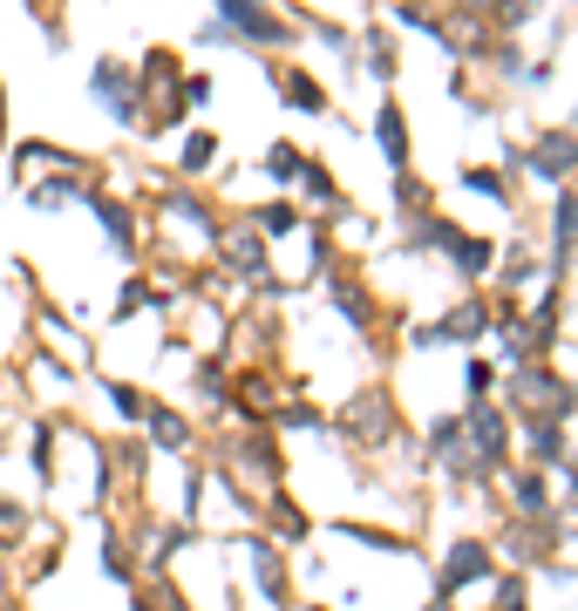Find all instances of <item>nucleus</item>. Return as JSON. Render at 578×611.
Segmentation results:
<instances>
[{
    "label": "nucleus",
    "instance_id": "1",
    "mask_svg": "<svg viewBox=\"0 0 578 611\" xmlns=\"http://www.w3.org/2000/svg\"><path fill=\"white\" fill-rule=\"evenodd\" d=\"M476 571H484V550H476V544H457V557H449V571H442V598H449V592H463Z\"/></svg>",
    "mask_w": 578,
    "mask_h": 611
},
{
    "label": "nucleus",
    "instance_id": "2",
    "mask_svg": "<svg viewBox=\"0 0 578 611\" xmlns=\"http://www.w3.org/2000/svg\"><path fill=\"white\" fill-rule=\"evenodd\" d=\"M531 164H538L544 177H565V170H571V136H544Z\"/></svg>",
    "mask_w": 578,
    "mask_h": 611
},
{
    "label": "nucleus",
    "instance_id": "3",
    "mask_svg": "<svg viewBox=\"0 0 578 611\" xmlns=\"http://www.w3.org/2000/svg\"><path fill=\"white\" fill-rule=\"evenodd\" d=\"M382 143H388V164H409V136H401V116L382 109Z\"/></svg>",
    "mask_w": 578,
    "mask_h": 611
},
{
    "label": "nucleus",
    "instance_id": "4",
    "mask_svg": "<svg viewBox=\"0 0 578 611\" xmlns=\"http://www.w3.org/2000/svg\"><path fill=\"white\" fill-rule=\"evenodd\" d=\"M211 157H218V143H211V136H191V150H184V170H205Z\"/></svg>",
    "mask_w": 578,
    "mask_h": 611
},
{
    "label": "nucleus",
    "instance_id": "5",
    "mask_svg": "<svg viewBox=\"0 0 578 611\" xmlns=\"http://www.w3.org/2000/svg\"><path fill=\"white\" fill-rule=\"evenodd\" d=\"M517 503H524V509H544V482L524 476V482H517Z\"/></svg>",
    "mask_w": 578,
    "mask_h": 611
},
{
    "label": "nucleus",
    "instance_id": "6",
    "mask_svg": "<svg viewBox=\"0 0 578 611\" xmlns=\"http://www.w3.org/2000/svg\"><path fill=\"white\" fill-rule=\"evenodd\" d=\"M272 170L293 177V170H299V150H286V143H280V150H272Z\"/></svg>",
    "mask_w": 578,
    "mask_h": 611
}]
</instances>
